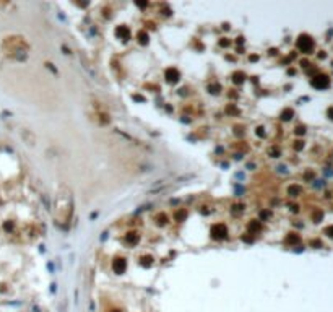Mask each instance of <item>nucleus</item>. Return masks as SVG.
<instances>
[{
	"label": "nucleus",
	"instance_id": "f257e3e1",
	"mask_svg": "<svg viewBox=\"0 0 333 312\" xmlns=\"http://www.w3.org/2000/svg\"><path fill=\"white\" fill-rule=\"evenodd\" d=\"M80 59H81V65H83V68L86 70V73H88V75L93 78V80H99V75H98V72H96V70L93 68V65H91V63H90L88 60H86V59L83 57V55H80Z\"/></svg>",
	"mask_w": 333,
	"mask_h": 312
},
{
	"label": "nucleus",
	"instance_id": "f03ea898",
	"mask_svg": "<svg viewBox=\"0 0 333 312\" xmlns=\"http://www.w3.org/2000/svg\"><path fill=\"white\" fill-rule=\"evenodd\" d=\"M298 46L302 52H309L310 49H312V41H310V38L307 36H301L299 41H298Z\"/></svg>",
	"mask_w": 333,
	"mask_h": 312
},
{
	"label": "nucleus",
	"instance_id": "7ed1b4c3",
	"mask_svg": "<svg viewBox=\"0 0 333 312\" xmlns=\"http://www.w3.org/2000/svg\"><path fill=\"white\" fill-rule=\"evenodd\" d=\"M312 85L315 88H327L328 86V78L327 76H317L315 80H312Z\"/></svg>",
	"mask_w": 333,
	"mask_h": 312
},
{
	"label": "nucleus",
	"instance_id": "20e7f679",
	"mask_svg": "<svg viewBox=\"0 0 333 312\" xmlns=\"http://www.w3.org/2000/svg\"><path fill=\"white\" fill-rule=\"evenodd\" d=\"M115 268H117V272H119V273H122V270H124V262H122V260L115 262Z\"/></svg>",
	"mask_w": 333,
	"mask_h": 312
},
{
	"label": "nucleus",
	"instance_id": "39448f33",
	"mask_svg": "<svg viewBox=\"0 0 333 312\" xmlns=\"http://www.w3.org/2000/svg\"><path fill=\"white\" fill-rule=\"evenodd\" d=\"M168 76H171V78H169V81H174V80H176L174 76H177L176 70H169V72H168Z\"/></svg>",
	"mask_w": 333,
	"mask_h": 312
},
{
	"label": "nucleus",
	"instance_id": "423d86ee",
	"mask_svg": "<svg viewBox=\"0 0 333 312\" xmlns=\"http://www.w3.org/2000/svg\"><path fill=\"white\" fill-rule=\"evenodd\" d=\"M299 190H301L299 187H291V189H289V192H291V194H299Z\"/></svg>",
	"mask_w": 333,
	"mask_h": 312
},
{
	"label": "nucleus",
	"instance_id": "0eeeda50",
	"mask_svg": "<svg viewBox=\"0 0 333 312\" xmlns=\"http://www.w3.org/2000/svg\"><path fill=\"white\" fill-rule=\"evenodd\" d=\"M327 234H328L330 237H333V226H330V228L327 229Z\"/></svg>",
	"mask_w": 333,
	"mask_h": 312
},
{
	"label": "nucleus",
	"instance_id": "6e6552de",
	"mask_svg": "<svg viewBox=\"0 0 333 312\" xmlns=\"http://www.w3.org/2000/svg\"><path fill=\"white\" fill-rule=\"evenodd\" d=\"M328 117H331V119H333V108H330V109H328Z\"/></svg>",
	"mask_w": 333,
	"mask_h": 312
}]
</instances>
